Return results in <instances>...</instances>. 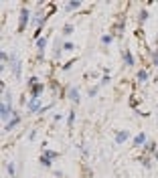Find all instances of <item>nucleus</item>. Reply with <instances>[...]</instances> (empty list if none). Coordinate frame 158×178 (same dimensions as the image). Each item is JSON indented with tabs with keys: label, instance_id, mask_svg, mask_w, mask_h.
Returning a JSON list of instances; mask_svg holds the SVG:
<instances>
[{
	"label": "nucleus",
	"instance_id": "f257e3e1",
	"mask_svg": "<svg viewBox=\"0 0 158 178\" xmlns=\"http://www.w3.org/2000/svg\"><path fill=\"white\" fill-rule=\"evenodd\" d=\"M0 111H2V120H4V122H8V117L12 115L10 103H2V105H0Z\"/></svg>",
	"mask_w": 158,
	"mask_h": 178
},
{
	"label": "nucleus",
	"instance_id": "f03ea898",
	"mask_svg": "<svg viewBox=\"0 0 158 178\" xmlns=\"http://www.w3.org/2000/svg\"><path fill=\"white\" fill-rule=\"evenodd\" d=\"M26 20H29V10L23 8V10H20V22H18V31H20V33H23L24 26H26Z\"/></svg>",
	"mask_w": 158,
	"mask_h": 178
},
{
	"label": "nucleus",
	"instance_id": "7ed1b4c3",
	"mask_svg": "<svg viewBox=\"0 0 158 178\" xmlns=\"http://www.w3.org/2000/svg\"><path fill=\"white\" fill-rule=\"evenodd\" d=\"M128 136H130L128 132H120L118 136H116V142H118V144H124L126 140H128Z\"/></svg>",
	"mask_w": 158,
	"mask_h": 178
},
{
	"label": "nucleus",
	"instance_id": "20e7f679",
	"mask_svg": "<svg viewBox=\"0 0 158 178\" xmlns=\"http://www.w3.org/2000/svg\"><path fill=\"white\" fill-rule=\"evenodd\" d=\"M29 109H31V111H39V99H37V97H33V99H31ZM39 113H41V111H39Z\"/></svg>",
	"mask_w": 158,
	"mask_h": 178
},
{
	"label": "nucleus",
	"instance_id": "39448f33",
	"mask_svg": "<svg viewBox=\"0 0 158 178\" xmlns=\"http://www.w3.org/2000/svg\"><path fill=\"white\" fill-rule=\"evenodd\" d=\"M71 99H73V103H77V101H79V91H77V87L71 89Z\"/></svg>",
	"mask_w": 158,
	"mask_h": 178
},
{
	"label": "nucleus",
	"instance_id": "423d86ee",
	"mask_svg": "<svg viewBox=\"0 0 158 178\" xmlns=\"http://www.w3.org/2000/svg\"><path fill=\"white\" fill-rule=\"evenodd\" d=\"M20 122V117H18V115H16V117H14V120H10V122L6 123V130H12V128H14V125H16V123Z\"/></svg>",
	"mask_w": 158,
	"mask_h": 178
},
{
	"label": "nucleus",
	"instance_id": "0eeeda50",
	"mask_svg": "<svg viewBox=\"0 0 158 178\" xmlns=\"http://www.w3.org/2000/svg\"><path fill=\"white\" fill-rule=\"evenodd\" d=\"M144 140H146V136H144V134H138V136L134 138V144H136V146H140L142 142H144Z\"/></svg>",
	"mask_w": 158,
	"mask_h": 178
},
{
	"label": "nucleus",
	"instance_id": "6e6552de",
	"mask_svg": "<svg viewBox=\"0 0 158 178\" xmlns=\"http://www.w3.org/2000/svg\"><path fill=\"white\" fill-rule=\"evenodd\" d=\"M124 61H126V65H134V59H132V55H130L128 51L124 53Z\"/></svg>",
	"mask_w": 158,
	"mask_h": 178
},
{
	"label": "nucleus",
	"instance_id": "1a4fd4ad",
	"mask_svg": "<svg viewBox=\"0 0 158 178\" xmlns=\"http://www.w3.org/2000/svg\"><path fill=\"white\" fill-rule=\"evenodd\" d=\"M37 47H39V53H43V49H45V39H39Z\"/></svg>",
	"mask_w": 158,
	"mask_h": 178
},
{
	"label": "nucleus",
	"instance_id": "9d476101",
	"mask_svg": "<svg viewBox=\"0 0 158 178\" xmlns=\"http://www.w3.org/2000/svg\"><path fill=\"white\" fill-rule=\"evenodd\" d=\"M73 8H79V2H67V10H73Z\"/></svg>",
	"mask_w": 158,
	"mask_h": 178
},
{
	"label": "nucleus",
	"instance_id": "9b49d317",
	"mask_svg": "<svg viewBox=\"0 0 158 178\" xmlns=\"http://www.w3.org/2000/svg\"><path fill=\"white\" fill-rule=\"evenodd\" d=\"M138 79H140V81H146V79H148V73H146V71H140V73H138Z\"/></svg>",
	"mask_w": 158,
	"mask_h": 178
},
{
	"label": "nucleus",
	"instance_id": "f8f14e48",
	"mask_svg": "<svg viewBox=\"0 0 158 178\" xmlns=\"http://www.w3.org/2000/svg\"><path fill=\"white\" fill-rule=\"evenodd\" d=\"M63 33H65V34H71V33H73V26H71V24H67V26L63 28Z\"/></svg>",
	"mask_w": 158,
	"mask_h": 178
},
{
	"label": "nucleus",
	"instance_id": "ddd939ff",
	"mask_svg": "<svg viewBox=\"0 0 158 178\" xmlns=\"http://www.w3.org/2000/svg\"><path fill=\"white\" fill-rule=\"evenodd\" d=\"M63 49H65V51H71V49H73V44H71V43H65V44H63Z\"/></svg>",
	"mask_w": 158,
	"mask_h": 178
},
{
	"label": "nucleus",
	"instance_id": "4468645a",
	"mask_svg": "<svg viewBox=\"0 0 158 178\" xmlns=\"http://www.w3.org/2000/svg\"><path fill=\"white\" fill-rule=\"evenodd\" d=\"M146 16H148V12H146V10L140 12V18H142V20H146Z\"/></svg>",
	"mask_w": 158,
	"mask_h": 178
},
{
	"label": "nucleus",
	"instance_id": "2eb2a0df",
	"mask_svg": "<svg viewBox=\"0 0 158 178\" xmlns=\"http://www.w3.org/2000/svg\"><path fill=\"white\" fill-rule=\"evenodd\" d=\"M156 65H158V55H156Z\"/></svg>",
	"mask_w": 158,
	"mask_h": 178
}]
</instances>
